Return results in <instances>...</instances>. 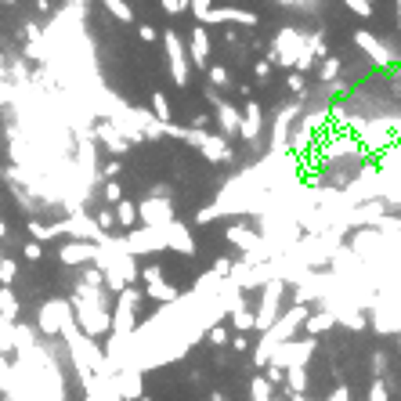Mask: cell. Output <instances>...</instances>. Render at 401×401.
I'll return each instance as SVG.
<instances>
[{
    "label": "cell",
    "mask_w": 401,
    "mask_h": 401,
    "mask_svg": "<svg viewBox=\"0 0 401 401\" xmlns=\"http://www.w3.org/2000/svg\"><path fill=\"white\" fill-rule=\"evenodd\" d=\"M210 340H214L217 347H224V344H228V333H224L221 326H214V329H210Z\"/></svg>",
    "instance_id": "33"
},
{
    "label": "cell",
    "mask_w": 401,
    "mask_h": 401,
    "mask_svg": "<svg viewBox=\"0 0 401 401\" xmlns=\"http://www.w3.org/2000/svg\"><path fill=\"white\" fill-rule=\"evenodd\" d=\"M329 401H351V394H347V387H336V391L329 394Z\"/></svg>",
    "instance_id": "36"
},
{
    "label": "cell",
    "mask_w": 401,
    "mask_h": 401,
    "mask_svg": "<svg viewBox=\"0 0 401 401\" xmlns=\"http://www.w3.org/2000/svg\"><path fill=\"white\" fill-rule=\"evenodd\" d=\"M257 131H261V105H257V101H249V105H246V112H242V138L253 141V138H257Z\"/></svg>",
    "instance_id": "17"
},
{
    "label": "cell",
    "mask_w": 401,
    "mask_h": 401,
    "mask_svg": "<svg viewBox=\"0 0 401 401\" xmlns=\"http://www.w3.org/2000/svg\"><path fill=\"white\" fill-rule=\"evenodd\" d=\"M163 48H166V66H170V80L177 87H188V54H184V44L174 29L163 33Z\"/></svg>",
    "instance_id": "5"
},
{
    "label": "cell",
    "mask_w": 401,
    "mask_h": 401,
    "mask_svg": "<svg viewBox=\"0 0 401 401\" xmlns=\"http://www.w3.org/2000/svg\"><path fill=\"white\" fill-rule=\"evenodd\" d=\"M181 141H188L192 149H199L210 163H224V159H231V149H228V141L224 138H217V134H206L203 126H184V138Z\"/></svg>",
    "instance_id": "4"
},
{
    "label": "cell",
    "mask_w": 401,
    "mask_h": 401,
    "mask_svg": "<svg viewBox=\"0 0 401 401\" xmlns=\"http://www.w3.org/2000/svg\"><path fill=\"white\" fill-rule=\"evenodd\" d=\"M66 4H73V0H66Z\"/></svg>",
    "instance_id": "44"
},
{
    "label": "cell",
    "mask_w": 401,
    "mask_h": 401,
    "mask_svg": "<svg viewBox=\"0 0 401 401\" xmlns=\"http://www.w3.org/2000/svg\"><path fill=\"white\" fill-rule=\"evenodd\" d=\"M214 105H217V123H221V131L224 134H235V131H242V116L231 109L228 101H221V98H214Z\"/></svg>",
    "instance_id": "16"
},
{
    "label": "cell",
    "mask_w": 401,
    "mask_h": 401,
    "mask_svg": "<svg viewBox=\"0 0 401 401\" xmlns=\"http://www.w3.org/2000/svg\"><path fill=\"white\" fill-rule=\"evenodd\" d=\"M138 36H141V40H145V44H152V40H156V36H159V29H152V26H149V22H141V26H138Z\"/></svg>",
    "instance_id": "31"
},
{
    "label": "cell",
    "mask_w": 401,
    "mask_h": 401,
    "mask_svg": "<svg viewBox=\"0 0 401 401\" xmlns=\"http://www.w3.org/2000/svg\"><path fill=\"white\" fill-rule=\"evenodd\" d=\"M94 221H98V224H101V228H105V231H109V228H112V224H119V221H116V214H112V210H101V214H98V217H94Z\"/></svg>",
    "instance_id": "30"
},
{
    "label": "cell",
    "mask_w": 401,
    "mask_h": 401,
    "mask_svg": "<svg viewBox=\"0 0 401 401\" xmlns=\"http://www.w3.org/2000/svg\"><path fill=\"white\" fill-rule=\"evenodd\" d=\"M36 8H44V11H48V8H51V4H48V0H36Z\"/></svg>",
    "instance_id": "38"
},
{
    "label": "cell",
    "mask_w": 401,
    "mask_h": 401,
    "mask_svg": "<svg viewBox=\"0 0 401 401\" xmlns=\"http://www.w3.org/2000/svg\"><path fill=\"white\" fill-rule=\"evenodd\" d=\"M116 221H119L123 228H134V221H138V203L119 199V203H116Z\"/></svg>",
    "instance_id": "21"
},
{
    "label": "cell",
    "mask_w": 401,
    "mask_h": 401,
    "mask_svg": "<svg viewBox=\"0 0 401 401\" xmlns=\"http://www.w3.org/2000/svg\"><path fill=\"white\" fill-rule=\"evenodd\" d=\"M138 217H141V224H170L174 221V206H170L166 196H152V199L138 203Z\"/></svg>",
    "instance_id": "8"
},
{
    "label": "cell",
    "mask_w": 401,
    "mask_h": 401,
    "mask_svg": "<svg viewBox=\"0 0 401 401\" xmlns=\"http://www.w3.org/2000/svg\"><path fill=\"white\" fill-rule=\"evenodd\" d=\"M112 401H123V398H112Z\"/></svg>",
    "instance_id": "42"
},
{
    "label": "cell",
    "mask_w": 401,
    "mask_h": 401,
    "mask_svg": "<svg viewBox=\"0 0 401 401\" xmlns=\"http://www.w3.org/2000/svg\"><path fill=\"white\" fill-rule=\"evenodd\" d=\"M228 239L235 242V246H249V242H253V235H249L246 228H231V231H228Z\"/></svg>",
    "instance_id": "27"
},
{
    "label": "cell",
    "mask_w": 401,
    "mask_h": 401,
    "mask_svg": "<svg viewBox=\"0 0 401 401\" xmlns=\"http://www.w3.org/2000/svg\"><path fill=\"white\" fill-rule=\"evenodd\" d=\"M101 4H105V11H109L116 22H126V26L134 22V11H131V4H126V0H101Z\"/></svg>",
    "instance_id": "19"
},
{
    "label": "cell",
    "mask_w": 401,
    "mask_h": 401,
    "mask_svg": "<svg viewBox=\"0 0 401 401\" xmlns=\"http://www.w3.org/2000/svg\"><path fill=\"white\" fill-rule=\"evenodd\" d=\"M369 401H387V387H384V379H372V391H369Z\"/></svg>",
    "instance_id": "28"
},
{
    "label": "cell",
    "mask_w": 401,
    "mask_h": 401,
    "mask_svg": "<svg viewBox=\"0 0 401 401\" xmlns=\"http://www.w3.org/2000/svg\"><path fill=\"white\" fill-rule=\"evenodd\" d=\"M73 314V304L69 300H44L40 304V314H36V326L44 336H61V326Z\"/></svg>",
    "instance_id": "6"
},
{
    "label": "cell",
    "mask_w": 401,
    "mask_h": 401,
    "mask_svg": "<svg viewBox=\"0 0 401 401\" xmlns=\"http://www.w3.org/2000/svg\"><path fill=\"white\" fill-rule=\"evenodd\" d=\"M188 51H192V61L199 69H206L210 66V36H206V29L203 26H196L192 29V44H188Z\"/></svg>",
    "instance_id": "15"
},
{
    "label": "cell",
    "mask_w": 401,
    "mask_h": 401,
    "mask_svg": "<svg viewBox=\"0 0 401 401\" xmlns=\"http://www.w3.org/2000/svg\"><path fill=\"white\" fill-rule=\"evenodd\" d=\"M101 253V242H87V239H73L58 249V261L61 264H94Z\"/></svg>",
    "instance_id": "9"
},
{
    "label": "cell",
    "mask_w": 401,
    "mask_h": 401,
    "mask_svg": "<svg viewBox=\"0 0 401 401\" xmlns=\"http://www.w3.org/2000/svg\"><path fill=\"white\" fill-rule=\"evenodd\" d=\"M275 58L282 61V66H297V58H300V36L293 33V29H286V33L279 36V44H275Z\"/></svg>",
    "instance_id": "13"
},
{
    "label": "cell",
    "mask_w": 401,
    "mask_h": 401,
    "mask_svg": "<svg viewBox=\"0 0 401 401\" xmlns=\"http://www.w3.org/2000/svg\"><path fill=\"white\" fill-rule=\"evenodd\" d=\"M293 401H307V398H304V394H297V391H293Z\"/></svg>",
    "instance_id": "39"
},
{
    "label": "cell",
    "mask_w": 401,
    "mask_h": 401,
    "mask_svg": "<svg viewBox=\"0 0 401 401\" xmlns=\"http://www.w3.org/2000/svg\"><path fill=\"white\" fill-rule=\"evenodd\" d=\"M152 112L159 123H170V101H166L163 91H152Z\"/></svg>",
    "instance_id": "23"
},
{
    "label": "cell",
    "mask_w": 401,
    "mask_h": 401,
    "mask_svg": "<svg viewBox=\"0 0 401 401\" xmlns=\"http://www.w3.org/2000/svg\"><path fill=\"white\" fill-rule=\"evenodd\" d=\"M311 351H314V344H311V340H300V344L286 340V344H279V347H275V354H271V362H275V365H282V369H293V365H307ZM271 362H268V365H271Z\"/></svg>",
    "instance_id": "7"
},
{
    "label": "cell",
    "mask_w": 401,
    "mask_h": 401,
    "mask_svg": "<svg viewBox=\"0 0 401 401\" xmlns=\"http://www.w3.org/2000/svg\"><path fill=\"white\" fill-rule=\"evenodd\" d=\"M145 293H149L152 300H159V304H174V300L181 297V293H177V286H170V282H163V279L149 282V289H145Z\"/></svg>",
    "instance_id": "18"
},
{
    "label": "cell",
    "mask_w": 401,
    "mask_h": 401,
    "mask_svg": "<svg viewBox=\"0 0 401 401\" xmlns=\"http://www.w3.org/2000/svg\"><path fill=\"white\" fill-rule=\"evenodd\" d=\"M289 372V387L297 391V394H304L307 391V372H304V365H293V369H286Z\"/></svg>",
    "instance_id": "24"
},
{
    "label": "cell",
    "mask_w": 401,
    "mask_h": 401,
    "mask_svg": "<svg viewBox=\"0 0 401 401\" xmlns=\"http://www.w3.org/2000/svg\"><path fill=\"white\" fill-rule=\"evenodd\" d=\"M98 138L105 141V149H109V152H116V156H123L126 149H131V141H126V138L116 131V126L109 123V119H105V123H98Z\"/></svg>",
    "instance_id": "14"
},
{
    "label": "cell",
    "mask_w": 401,
    "mask_h": 401,
    "mask_svg": "<svg viewBox=\"0 0 401 401\" xmlns=\"http://www.w3.org/2000/svg\"><path fill=\"white\" fill-rule=\"evenodd\" d=\"M4 4H15V0H4Z\"/></svg>",
    "instance_id": "41"
},
{
    "label": "cell",
    "mask_w": 401,
    "mask_h": 401,
    "mask_svg": "<svg viewBox=\"0 0 401 401\" xmlns=\"http://www.w3.org/2000/svg\"><path fill=\"white\" fill-rule=\"evenodd\" d=\"M344 4H347L351 11H358V15H369V11H372V8L365 4V0H344Z\"/></svg>",
    "instance_id": "34"
},
{
    "label": "cell",
    "mask_w": 401,
    "mask_h": 401,
    "mask_svg": "<svg viewBox=\"0 0 401 401\" xmlns=\"http://www.w3.org/2000/svg\"><path fill=\"white\" fill-rule=\"evenodd\" d=\"M101 246L119 249V253H134V257H141V253H156V249H177V253H188V257L196 253V242H192V235H188V228L177 224V221H170V224H141L134 231H126V235H109Z\"/></svg>",
    "instance_id": "1"
},
{
    "label": "cell",
    "mask_w": 401,
    "mask_h": 401,
    "mask_svg": "<svg viewBox=\"0 0 401 401\" xmlns=\"http://www.w3.org/2000/svg\"><path fill=\"white\" fill-rule=\"evenodd\" d=\"M210 80H214V83H217V87H221V83H228V69H221V66H214V69H210Z\"/></svg>",
    "instance_id": "35"
},
{
    "label": "cell",
    "mask_w": 401,
    "mask_h": 401,
    "mask_svg": "<svg viewBox=\"0 0 401 401\" xmlns=\"http://www.w3.org/2000/svg\"><path fill=\"white\" fill-rule=\"evenodd\" d=\"M15 275H18V264L11 257H4V261H0V286H11Z\"/></svg>",
    "instance_id": "25"
},
{
    "label": "cell",
    "mask_w": 401,
    "mask_h": 401,
    "mask_svg": "<svg viewBox=\"0 0 401 401\" xmlns=\"http://www.w3.org/2000/svg\"><path fill=\"white\" fill-rule=\"evenodd\" d=\"M0 351L15 354V322L8 319V314H0Z\"/></svg>",
    "instance_id": "20"
},
{
    "label": "cell",
    "mask_w": 401,
    "mask_h": 401,
    "mask_svg": "<svg viewBox=\"0 0 401 401\" xmlns=\"http://www.w3.org/2000/svg\"><path fill=\"white\" fill-rule=\"evenodd\" d=\"M203 22H239V26H257V15L239 11V8H210Z\"/></svg>",
    "instance_id": "12"
},
{
    "label": "cell",
    "mask_w": 401,
    "mask_h": 401,
    "mask_svg": "<svg viewBox=\"0 0 401 401\" xmlns=\"http://www.w3.org/2000/svg\"><path fill=\"white\" fill-rule=\"evenodd\" d=\"M279 282H268L264 286V300H261V311H257V322H253V329H271V322H275V314H279Z\"/></svg>",
    "instance_id": "10"
},
{
    "label": "cell",
    "mask_w": 401,
    "mask_h": 401,
    "mask_svg": "<svg viewBox=\"0 0 401 401\" xmlns=\"http://www.w3.org/2000/svg\"><path fill=\"white\" fill-rule=\"evenodd\" d=\"M8 235V224H4V217H0V239H4Z\"/></svg>",
    "instance_id": "37"
},
{
    "label": "cell",
    "mask_w": 401,
    "mask_h": 401,
    "mask_svg": "<svg viewBox=\"0 0 401 401\" xmlns=\"http://www.w3.org/2000/svg\"><path fill=\"white\" fill-rule=\"evenodd\" d=\"M83 401H98V398H83Z\"/></svg>",
    "instance_id": "40"
},
{
    "label": "cell",
    "mask_w": 401,
    "mask_h": 401,
    "mask_svg": "<svg viewBox=\"0 0 401 401\" xmlns=\"http://www.w3.org/2000/svg\"><path fill=\"white\" fill-rule=\"evenodd\" d=\"M307 319V311L297 304V307H289L282 319H275L271 322V329H264V336H261V344H257V365H268L271 362V354H275V347L279 344H286L293 333H297V326Z\"/></svg>",
    "instance_id": "3"
},
{
    "label": "cell",
    "mask_w": 401,
    "mask_h": 401,
    "mask_svg": "<svg viewBox=\"0 0 401 401\" xmlns=\"http://www.w3.org/2000/svg\"><path fill=\"white\" fill-rule=\"evenodd\" d=\"M105 199H109V203H119L123 199V188H119V181H105Z\"/></svg>",
    "instance_id": "26"
},
{
    "label": "cell",
    "mask_w": 401,
    "mask_h": 401,
    "mask_svg": "<svg viewBox=\"0 0 401 401\" xmlns=\"http://www.w3.org/2000/svg\"><path fill=\"white\" fill-rule=\"evenodd\" d=\"M0 314H8L11 322L18 319V297L11 293V286H0Z\"/></svg>",
    "instance_id": "22"
},
{
    "label": "cell",
    "mask_w": 401,
    "mask_h": 401,
    "mask_svg": "<svg viewBox=\"0 0 401 401\" xmlns=\"http://www.w3.org/2000/svg\"><path fill=\"white\" fill-rule=\"evenodd\" d=\"M69 304H73V314H76L80 329L87 333V336H101V333H109V329H112V314L105 311L101 286H94V282H87V279L76 282Z\"/></svg>",
    "instance_id": "2"
},
{
    "label": "cell",
    "mask_w": 401,
    "mask_h": 401,
    "mask_svg": "<svg viewBox=\"0 0 401 401\" xmlns=\"http://www.w3.org/2000/svg\"><path fill=\"white\" fill-rule=\"evenodd\" d=\"M0 261H4V253H0Z\"/></svg>",
    "instance_id": "43"
},
{
    "label": "cell",
    "mask_w": 401,
    "mask_h": 401,
    "mask_svg": "<svg viewBox=\"0 0 401 401\" xmlns=\"http://www.w3.org/2000/svg\"><path fill=\"white\" fill-rule=\"evenodd\" d=\"M44 257V249H40V242L33 239V242H26V261H40Z\"/></svg>",
    "instance_id": "32"
},
{
    "label": "cell",
    "mask_w": 401,
    "mask_h": 401,
    "mask_svg": "<svg viewBox=\"0 0 401 401\" xmlns=\"http://www.w3.org/2000/svg\"><path fill=\"white\" fill-rule=\"evenodd\" d=\"M109 376H112V384H116V391H119L123 401H138V398L145 394V387H141V369H119V372H109Z\"/></svg>",
    "instance_id": "11"
},
{
    "label": "cell",
    "mask_w": 401,
    "mask_h": 401,
    "mask_svg": "<svg viewBox=\"0 0 401 401\" xmlns=\"http://www.w3.org/2000/svg\"><path fill=\"white\" fill-rule=\"evenodd\" d=\"M156 279H163V271H159V264H149V268L141 271V282H145V286H149V282H156Z\"/></svg>",
    "instance_id": "29"
}]
</instances>
